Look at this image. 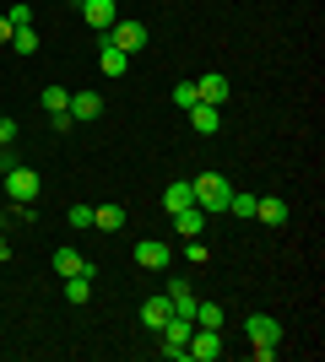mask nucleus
<instances>
[{
    "mask_svg": "<svg viewBox=\"0 0 325 362\" xmlns=\"http://www.w3.org/2000/svg\"><path fill=\"white\" fill-rule=\"evenodd\" d=\"M228 211L233 216H255V195H239V189H233V195H228Z\"/></svg>",
    "mask_w": 325,
    "mask_h": 362,
    "instance_id": "nucleus-24",
    "label": "nucleus"
},
{
    "mask_svg": "<svg viewBox=\"0 0 325 362\" xmlns=\"http://www.w3.org/2000/svg\"><path fill=\"white\" fill-rule=\"evenodd\" d=\"M136 265H141V271H163V265H169V243L141 238V243H136Z\"/></svg>",
    "mask_w": 325,
    "mask_h": 362,
    "instance_id": "nucleus-9",
    "label": "nucleus"
},
{
    "mask_svg": "<svg viewBox=\"0 0 325 362\" xmlns=\"http://www.w3.org/2000/svg\"><path fill=\"white\" fill-rule=\"evenodd\" d=\"M93 227H103V233H120V227H125V206H93Z\"/></svg>",
    "mask_w": 325,
    "mask_h": 362,
    "instance_id": "nucleus-18",
    "label": "nucleus"
},
{
    "mask_svg": "<svg viewBox=\"0 0 325 362\" xmlns=\"http://www.w3.org/2000/svg\"><path fill=\"white\" fill-rule=\"evenodd\" d=\"M6 168H11V157H6V146H0V173H6Z\"/></svg>",
    "mask_w": 325,
    "mask_h": 362,
    "instance_id": "nucleus-30",
    "label": "nucleus"
},
{
    "mask_svg": "<svg viewBox=\"0 0 325 362\" xmlns=\"http://www.w3.org/2000/svg\"><path fill=\"white\" fill-rule=\"evenodd\" d=\"M255 222H266V227H282V222H287V200H282V195H266V200H255Z\"/></svg>",
    "mask_w": 325,
    "mask_h": 362,
    "instance_id": "nucleus-13",
    "label": "nucleus"
},
{
    "mask_svg": "<svg viewBox=\"0 0 325 362\" xmlns=\"http://www.w3.org/2000/svg\"><path fill=\"white\" fill-rule=\"evenodd\" d=\"M98 114H103V98H98V92H71V119L76 124L98 119Z\"/></svg>",
    "mask_w": 325,
    "mask_h": 362,
    "instance_id": "nucleus-11",
    "label": "nucleus"
},
{
    "mask_svg": "<svg viewBox=\"0 0 325 362\" xmlns=\"http://www.w3.org/2000/svg\"><path fill=\"white\" fill-rule=\"evenodd\" d=\"M65 298L87 303V298H93V276H65Z\"/></svg>",
    "mask_w": 325,
    "mask_h": 362,
    "instance_id": "nucleus-21",
    "label": "nucleus"
},
{
    "mask_svg": "<svg viewBox=\"0 0 325 362\" xmlns=\"http://www.w3.org/2000/svg\"><path fill=\"white\" fill-rule=\"evenodd\" d=\"M190 330H195V319H179V314H173L169 325L157 330V335H163V357H173V362L190 357Z\"/></svg>",
    "mask_w": 325,
    "mask_h": 362,
    "instance_id": "nucleus-4",
    "label": "nucleus"
},
{
    "mask_svg": "<svg viewBox=\"0 0 325 362\" xmlns=\"http://www.w3.org/2000/svg\"><path fill=\"white\" fill-rule=\"evenodd\" d=\"M55 271L60 276H93L98 281V265L87 255H76V249H55Z\"/></svg>",
    "mask_w": 325,
    "mask_h": 362,
    "instance_id": "nucleus-8",
    "label": "nucleus"
},
{
    "mask_svg": "<svg viewBox=\"0 0 325 362\" xmlns=\"http://www.w3.org/2000/svg\"><path fill=\"white\" fill-rule=\"evenodd\" d=\"M190 357H195V362H217V357H222V330L195 325V330H190Z\"/></svg>",
    "mask_w": 325,
    "mask_h": 362,
    "instance_id": "nucleus-6",
    "label": "nucleus"
},
{
    "mask_svg": "<svg viewBox=\"0 0 325 362\" xmlns=\"http://www.w3.org/2000/svg\"><path fill=\"white\" fill-rule=\"evenodd\" d=\"M103 44H114V49H125V54H136V49H147V28H141V22H114V28L103 33Z\"/></svg>",
    "mask_w": 325,
    "mask_h": 362,
    "instance_id": "nucleus-5",
    "label": "nucleus"
},
{
    "mask_svg": "<svg viewBox=\"0 0 325 362\" xmlns=\"http://www.w3.org/2000/svg\"><path fill=\"white\" fill-rule=\"evenodd\" d=\"M16 141V119H0V146H11Z\"/></svg>",
    "mask_w": 325,
    "mask_h": 362,
    "instance_id": "nucleus-28",
    "label": "nucleus"
},
{
    "mask_svg": "<svg viewBox=\"0 0 325 362\" xmlns=\"http://www.w3.org/2000/svg\"><path fill=\"white\" fill-rule=\"evenodd\" d=\"M173 227H179V238H201L206 211H201V206H185V211H173Z\"/></svg>",
    "mask_w": 325,
    "mask_h": 362,
    "instance_id": "nucleus-16",
    "label": "nucleus"
},
{
    "mask_svg": "<svg viewBox=\"0 0 325 362\" xmlns=\"http://www.w3.org/2000/svg\"><path fill=\"white\" fill-rule=\"evenodd\" d=\"M0 184H6V195H11V206H33V200H38V173H33V168H6V173H0Z\"/></svg>",
    "mask_w": 325,
    "mask_h": 362,
    "instance_id": "nucleus-3",
    "label": "nucleus"
},
{
    "mask_svg": "<svg viewBox=\"0 0 325 362\" xmlns=\"http://www.w3.org/2000/svg\"><path fill=\"white\" fill-rule=\"evenodd\" d=\"M190 189H195V206H201L206 216H222L228 211V179H222V173H195V179H190Z\"/></svg>",
    "mask_w": 325,
    "mask_h": 362,
    "instance_id": "nucleus-2",
    "label": "nucleus"
},
{
    "mask_svg": "<svg viewBox=\"0 0 325 362\" xmlns=\"http://www.w3.org/2000/svg\"><path fill=\"white\" fill-rule=\"evenodd\" d=\"M76 6H81V22L98 28V33H108L114 22H120V6H114V0H76Z\"/></svg>",
    "mask_w": 325,
    "mask_h": 362,
    "instance_id": "nucleus-7",
    "label": "nucleus"
},
{
    "mask_svg": "<svg viewBox=\"0 0 325 362\" xmlns=\"http://www.w3.org/2000/svg\"><path fill=\"white\" fill-rule=\"evenodd\" d=\"M185 259H212V249L201 238H185Z\"/></svg>",
    "mask_w": 325,
    "mask_h": 362,
    "instance_id": "nucleus-26",
    "label": "nucleus"
},
{
    "mask_svg": "<svg viewBox=\"0 0 325 362\" xmlns=\"http://www.w3.org/2000/svg\"><path fill=\"white\" fill-rule=\"evenodd\" d=\"M222 303H195V325H206V330H222Z\"/></svg>",
    "mask_w": 325,
    "mask_h": 362,
    "instance_id": "nucleus-20",
    "label": "nucleus"
},
{
    "mask_svg": "<svg viewBox=\"0 0 325 362\" xmlns=\"http://www.w3.org/2000/svg\"><path fill=\"white\" fill-rule=\"evenodd\" d=\"M6 22H11V28H33V11H28V6H11V16H6Z\"/></svg>",
    "mask_w": 325,
    "mask_h": 362,
    "instance_id": "nucleus-27",
    "label": "nucleus"
},
{
    "mask_svg": "<svg viewBox=\"0 0 325 362\" xmlns=\"http://www.w3.org/2000/svg\"><path fill=\"white\" fill-rule=\"evenodd\" d=\"M163 206H169V216H173V211H185V206H195V189H190V179H173L169 189H163Z\"/></svg>",
    "mask_w": 325,
    "mask_h": 362,
    "instance_id": "nucleus-15",
    "label": "nucleus"
},
{
    "mask_svg": "<svg viewBox=\"0 0 325 362\" xmlns=\"http://www.w3.org/2000/svg\"><path fill=\"white\" fill-rule=\"evenodd\" d=\"M201 103V98H195V81H179V87H173V108H195Z\"/></svg>",
    "mask_w": 325,
    "mask_h": 362,
    "instance_id": "nucleus-23",
    "label": "nucleus"
},
{
    "mask_svg": "<svg viewBox=\"0 0 325 362\" xmlns=\"http://www.w3.org/2000/svg\"><path fill=\"white\" fill-rule=\"evenodd\" d=\"M169 319H173V303L169 298H147V303H141V325H147V330H163Z\"/></svg>",
    "mask_w": 325,
    "mask_h": 362,
    "instance_id": "nucleus-12",
    "label": "nucleus"
},
{
    "mask_svg": "<svg viewBox=\"0 0 325 362\" xmlns=\"http://www.w3.org/2000/svg\"><path fill=\"white\" fill-rule=\"evenodd\" d=\"M185 114H190V124H195L201 136H212L217 124H222V108H212V103H195V108H185Z\"/></svg>",
    "mask_w": 325,
    "mask_h": 362,
    "instance_id": "nucleus-17",
    "label": "nucleus"
},
{
    "mask_svg": "<svg viewBox=\"0 0 325 362\" xmlns=\"http://www.w3.org/2000/svg\"><path fill=\"white\" fill-rule=\"evenodd\" d=\"M98 71H103V76H125V71H130V54L114 49V44H98Z\"/></svg>",
    "mask_w": 325,
    "mask_h": 362,
    "instance_id": "nucleus-14",
    "label": "nucleus"
},
{
    "mask_svg": "<svg viewBox=\"0 0 325 362\" xmlns=\"http://www.w3.org/2000/svg\"><path fill=\"white\" fill-rule=\"evenodd\" d=\"M38 44H44V38H38L33 28H16V33H11V49H16V54H33Z\"/></svg>",
    "mask_w": 325,
    "mask_h": 362,
    "instance_id": "nucleus-22",
    "label": "nucleus"
},
{
    "mask_svg": "<svg viewBox=\"0 0 325 362\" xmlns=\"http://www.w3.org/2000/svg\"><path fill=\"white\" fill-rule=\"evenodd\" d=\"M38 103H44V114H71V92H65V87H44Z\"/></svg>",
    "mask_w": 325,
    "mask_h": 362,
    "instance_id": "nucleus-19",
    "label": "nucleus"
},
{
    "mask_svg": "<svg viewBox=\"0 0 325 362\" xmlns=\"http://www.w3.org/2000/svg\"><path fill=\"white\" fill-rule=\"evenodd\" d=\"M195 98H201V103H212V108H222L228 103V76H201V81H195Z\"/></svg>",
    "mask_w": 325,
    "mask_h": 362,
    "instance_id": "nucleus-10",
    "label": "nucleus"
},
{
    "mask_svg": "<svg viewBox=\"0 0 325 362\" xmlns=\"http://www.w3.org/2000/svg\"><path fill=\"white\" fill-rule=\"evenodd\" d=\"M11 33H16V28L6 22V16H0V44H11Z\"/></svg>",
    "mask_w": 325,
    "mask_h": 362,
    "instance_id": "nucleus-29",
    "label": "nucleus"
},
{
    "mask_svg": "<svg viewBox=\"0 0 325 362\" xmlns=\"http://www.w3.org/2000/svg\"><path fill=\"white\" fill-rule=\"evenodd\" d=\"M244 335H249V346H255V362H271L282 346V325L271 314H249L244 319Z\"/></svg>",
    "mask_w": 325,
    "mask_h": 362,
    "instance_id": "nucleus-1",
    "label": "nucleus"
},
{
    "mask_svg": "<svg viewBox=\"0 0 325 362\" xmlns=\"http://www.w3.org/2000/svg\"><path fill=\"white\" fill-rule=\"evenodd\" d=\"M65 222H71V227H93V206H71Z\"/></svg>",
    "mask_w": 325,
    "mask_h": 362,
    "instance_id": "nucleus-25",
    "label": "nucleus"
}]
</instances>
